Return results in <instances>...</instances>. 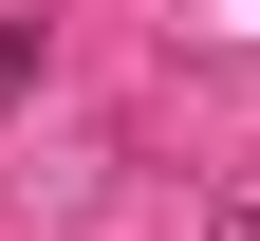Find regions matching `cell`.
Returning a JSON list of instances; mask_svg holds the SVG:
<instances>
[]
</instances>
